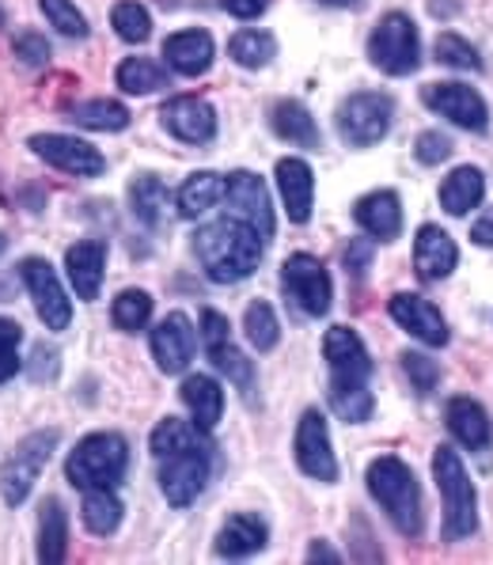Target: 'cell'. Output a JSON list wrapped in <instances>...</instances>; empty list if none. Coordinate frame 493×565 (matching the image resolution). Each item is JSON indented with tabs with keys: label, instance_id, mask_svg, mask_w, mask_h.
<instances>
[{
	"label": "cell",
	"instance_id": "1",
	"mask_svg": "<svg viewBox=\"0 0 493 565\" xmlns=\"http://www.w3.org/2000/svg\"><path fill=\"white\" fill-rule=\"evenodd\" d=\"M266 239L250 228L247 221H239L236 213L216 216V221L202 224L194 232V255L202 263L205 277L216 285H236L250 277L262 263Z\"/></svg>",
	"mask_w": 493,
	"mask_h": 565
},
{
	"label": "cell",
	"instance_id": "2",
	"mask_svg": "<svg viewBox=\"0 0 493 565\" xmlns=\"http://www.w3.org/2000/svg\"><path fill=\"white\" fill-rule=\"evenodd\" d=\"M368 493L376 498V505L392 516V524L403 535H421V486L414 478L410 467L395 456H379L368 463Z\"/></svg>",
	"mask_w": 493,
	"mask_h": 565
},
{
	"label": "cell",
	"instance_id": "3",
	"mask_svg": "<svg viewBox=\"0 0 493 565\" xmlns=\"http://www.w3.org/2000/svg\"><path fill=\"white\" fill-rule=\"evenodd\" d=\"M432 478H437L440 501H444V524H440L444 539L460 543V539L474 535V527H479V493H474V482L467 475L463 459L456 456V448H437Z\"/></svg>",
	"mask_w": 493,
	"mask_h": 565
},
{
	"label": "cell",
	"instance_id": "4",
	"mask_svg": "<svg viewBox=\"0 0 493 565\" xmlns=\"http://www.w3.org/2000/svg\"><path fill=\"white\" fill-rule=\"evenodd\" d=\"M129 467L126 437L118 433H92L73 448L65 463V475L76 490H99V486H118Z\"/></svg>",
	"mask_w": 493,
	"mask_h": 565
},
{
	"label": "cell",
	"instance_id": "5",
	"mask_svg": "<svg viewBox=\"0 0 493 565\" xmlns=\"http://www.w3.org/2000/svg\"><path fill=\"white\" fill-rule=\"evenodd\" d=\"M368 57L379 73L387 76H410L421 65V39L418 28L406 12H392L379 20V28L368 39Z\"/></svg>",
	"mask_w": 493,
	"mask_h": 565
},
{
	"label": "cell",
	"instance_id": "6",
	"mask_svg": "<svg viewBox=\"0 0 493 565\" xmlns=\"http://www.w3.org/2000/svg\"><path fill=\"white\" fill-rule=\"evenodd\" d=\"M57 440H62L57 429H39V433H31V437H23L20 448L8 456L4 471H0V493H4V501L12 509H20L23 501H28V493L34 490V478L42 475L46 459L54 456Z\"/></svg>",
	"mask_w": 493,
	"mask_h": 565
},
{
	"label": "cell",
	"instance_id": "7",
	"mask_svg": "<svg viewBox=\"0 0 493 565\" xmlns=\"http://www.w3.org/2000/svg\"><path fill=\"white\" fill-rule=\"evenodd\" d=\"M210 482V445L197 440L183 451H171L160 459V490L171 509H186Z\"/></svg>",
	"mask_w": 493,
	"mask_h": 565
},
{
	"label": "cell",
	"instance_id": "8",
	"mask_svg": "<svg viewBox=\"0 0 493 565\" xmlns=\"http://www.w3.org/2000/svg\"><path fill=\"white\" fill-rule=\"evenodd\" d=\"M281 285L289 292V300L297 303L304 316L319 319L331 311V300H334V285H331V274L326 266L319 263L315 255H289L281 266Z\"/></svg>",
	"mask_w": 493,
	"mask_h": 565
},
{
	"label": "cell",
	"instance_id": "9",
	"mask_svg": "<svg viewBox=\"0 0 493 565\" xmlns=\"http://www.w3.org/2000/svg\"><path fill=\"white\" fill-rule=\"evenodd\" d=\"M392 99L379 92H357L339 107V134L345 145H357V149H368V145L384 141L387 129H392Z\"/></svg>",
	"mask_w": 493,
	"mask_h": 565
},
{
	"label": "cell",
	"instance_id": "10",
	"mask_svg": "<svg viewBox=\"0 0 493 565\" xmlns=\"http://www.w3.org/2000/svg\"><path fill=\"white\" fill-rule=\"evenodd\" d=\"M20 277L28 285V292L34 297V311L50 330H65L73 323V303H68L62 281H57L54 266L46 258H23L20 263Z\"/></svg>",
	"mask_w": 493,
	"mask_h": 565
},
{
	"label": "cell",
	"instance_id": "11",
	"mask_svg": "<svg viewBox=\"0 0 493 565\" xmlns=\"http://www.w3.org/2000/svg\"><path fill=\"white\" fill-rule=\"evenodd\" d=\"M323 358H326V364H331V387L368 384L372 358H368L365 342L357 338V330H350V327H331V330H326Z\"/></svg>",
	"mask_w": 493,
	"mask_h": 565
},
{
	"label": "cell",
	"instance_id": "12",
	"mask_svg": "<svg viewBox=\"0 0 493 565\" xmlns=\"http://www.w3.org/2000/svg\"><path fill=\"white\" fill-rule=\"evenodd\" d=\"M31 152L39 160H46L50 168L65 171V175H81V179H95L103 175V156L92 149L81 137H65V134H34L31 137Z\"/></svg>",
	"mask_w": 493,
	"mask_h": 565
},
{
	"label": "cell",
	"instance_id": "13",
	"mask_svg": "<svg viewBox=\"0 0 493 565\" xmlns=\"http://www.w3.org/2000/svg\"><path fill=\"white\" fill-rule=\"evenodd\" d=\"M421 99H426V107L432 110V115L448 118L460 129H474V134H482V129L490 126L486 99H482L474 88H467V84H429V88L421 92Z\"/></svg>",
	"mask_w": 493,
	"mask_h": 565
},
{
	"label": "cell",
	"instance_id": "14",
	"mask_svg": "<svg viewBox=\"0 0 493 565\" xmlns=\"http://www.w3.org/2000/svg\"><path fill=\"white\" fill-rule=\"evenodd\" d=\"M297 463L300 471L315 482H334L339 478V459L331 448V433H326V417L319 411H304L297 425Z\"/></svg>",
	"mask_w": 493,
	"mask_h": 565
},
{
	"label": "cell",
	"instance_id": "15",
	"mask_svg": "<svg viewBox=\"0 0 493 565\" xmlns=\"http://www.w3.org/2000/svg\"><path fill=\"white\" fill-rule=\"evenodd\" d=\"M224 198H228L232 213H236L239 221H247L258 236L270 243V236H274L270 190H266V182L258 179L255 171H236V175H228V190H224Z\"/></svg>",
	"mask_w": 493,
	"mask_h": 565
},
{
	"label": "cell",
	"instance_id": "16",
	"mask_svg": "<svg viewBox=\"0 0 493 565\" xmlns=\"http://www.w3.org/2000/svg\"><path fill=\"white\" fill-rule=\"evenodd\" d=\"M160 121L175 141L186 145H210L216 137V115L205 99L197 95H175V99L163 103Z\"/></svg>",
	"mask_w": 493,
	"mask_h": 565
},
{
	"label": "cell",
	"instance_id": "17",
	"mask_svg": "<svg viewBox=\"0 0 493 565\" xmlns=\"http://www.w3.org/2000/svg\"><path fill=\"white\" fill-rule=\"evenodd\" d=\"M152 358L168 376L190 369V361H194V327H190L183 311L163 316V323L152 330Z\"/></svg>",
	"mask_w": 493,
	"mask_h": 565
},
{
	"label": "cell",
	"instance_id": "18",
	"mask_svg": "<svg viewBox=\"0 0 493 565\" xmlns=\"http://www.w3.org/2000/svg\"><path fill=\"white\" fill-rule=\"evenodd\" d=\"M387 311H392L395 323H399L406 334L418 338V342H426V345H444L448 342L444 316H440V311L432 308L426 297L399 292V297H392V303H387Z\"/></svg>",
	"mask_w": 493,
	"mask_h": 565
},
{
	"label": "cell",
	"instance_id": "19",
	"mask_svg": "<svg viewBox=\"0 0 493 565\" xmlns=\"http://www.w3.org/2000/svg\"><path fill=\"white\" fill-rule=\"evenodd\" d=\"M456 263H460V247H456L444 228H437V224L418 228V239H414V269H418L421 281H440V277L452 274Z\"/></svg>",
	"mask_w": 493,
	"mask_h": 565
},
{
	"label": "cell",
	"instance_id": "20",
	"mask_svg": "<svg viewBox=\"0 0 493 565\" xmlns=\"http://www.w3.org/2000/svg\"><path fill=\"white\" fill-rule=\"evenodd\" d=\"M103 269H107V243L103 239H81L65 250V274L81 300L99 297Z\"/></svg>",
	"mask_w": 493,
	"mask_h": 565
},
{
	"label": "cell",
	"instance_id": "21",
	"mask_svg": "<svg viewBox=\"0 0 493 565\" xmlns=\"http://www.w3.org/2000/svg\"><path fill=\"white\" fill-rule=\"evenodd\" d=\"M353 221L368 232L372 239H395L403 232V202L395 190H372L353 205Z\"/></svg>",
	"mask_w": 493,
	"mask_h": 565
},
{
	"label": "cell",
	"instance_id": "22",
	"mask_svg": "<svg viewBox=\"0 0 493 565\" xmlns=\"http://www.w3.org/2000/svg\"><path fill=\"white\" fill-rule=\"evenodd\" d=\"M278 190L285 198V213L292 224H308L311 221V202H315V175L304 160L289 156L278 163Z\"/></svg>",
	"mask_w": 493,
	"mask_h": 565
},
{
	"label": "cell",
	"instance_id": "23",
	"mask_svg": "<svg viewBox=\"0 0 493 565\" xmlns=\"http://www.w3.org/2000/svg\"><path fill=\"white\" fill-rule=\"evenodd\" d=\"M270 539V527H266L262 516L255 512H239V516H228L224 527L216 532V554L221 558H250L258 554Z\"/></svg>",
	"mask_w": 493,
	"mask_h": 565
},
{
	"label": "cell",
	"instance_id": "24",
	"mask_svg": "<svg viewBox=\"0 0 493 565\" xmlns=\"http://www.w3.org/2000/svg\"><path fill=\"white\" fill-rule=\"evenodd\" d=\"M213 34L210 31H179L163 42V57L179 76H202L213 65Z\"/></svg>",
	"mask_w": 493,
	"mask_h": 565
},
{
	"label": "cell",
	"instance_id": "25",
	"mask_svg": "<svg viewBox=\"0 0 493 565\" xmlns=\"http://www.w3.org/2000/svg\"><path fill=\"white\" fill-rule=\"evenodd\" d=\"M444 422H448V429L456 433V440H460L463 448H474V451H482V448H490V440H493V429H490V417L486 411H482L474 398H452V403L444 406Z\"/></svg>",
	"mask_w": 493,
	"mask_h": 565
},
{
	"label": "cell",
	"instance_id": "26",
	"mask_svg": "<svg viewBox=\"0 0 493 565\" xmlns=\"http://www.w3.org/2000/svg\"><path fill=\"white\" fill-rule=\"evenodd\" d=\"M270 126H274V134H278L281 141L300 145V149H319V126H315V118L308 115L304 103H297V99L274 103Z\"/></svg>",
	"mask_w": 493,
	"mask_h": 565
},
{
	"label": "cell",
	"instance_id": "27",
	"mask_svg": "<svg viewBox=\"0 0 493 565\" xmlns=\"http://www.w3.org/2000/svg\"><path fill=\"white\" fill-rule=\"evenodd\" d=\"M224 190H228V179L216 175V171H197V175H190L183 186H179V194H175L179 216L194 221V216L210 213L213 205H221Z\"/></svg>",
	"mask_w": 493,
	"mask_h": 565
},
{
	"label": "cell",
	"instance_id": "28",
	"mask_svg": "<svg viewBox=\"0 0 493 565\" xmlns=\"http://www.w3.org/2000/svg\"><path fill=\"white\" fill-rule=\"evenodd\" d=\"M183 403L194 414L197 429L210 433L224 414V387L213 376H186L183 380Z\"/></svg>",
	"mask_w": 493,
	"mask_h": 565
},
{
	"label": "cell",
	"instance_id": "29",
	"mask_svg": "<svg viewBox=\"0 0 493 565\" xmlns=\"http://www.w3.org/2000/svg\"><path fill=\"white\" fill-rule=\"evenodd\" d=\"M482 194H486V179H482L479 168H456L452 175L440 182V205L452 216H467L482 202Z\"/></svg>",
	"mask_w": 493,
	"mask_h": 565
},
{
	"label": "cell",
	"instance_id": "30",
	"mask_svg": "<svg viewBox=\"0 0 493 565\" xmlns=\"http://www.w3.org/2000/svg\"><path fill=\"white\" fill-rule=\"evenodd\" d=\"M65 551H68L65 509L57 498H46L42 501V512H39V558L57 565V562H65Z\"/></svg>",
	"mask_w": 493,
	"mask_h": 565
},
{
	"label": "cell",
	"instance_id": "31",
	"mask_svg": "<svg viewBox=\"0 0 493 565\" xmlns=\"http://www.w3.org/2000/svg\"><path fill=\"white\" fill-rule=\"evenodd\" d=\"M129 205H133V216L149 228H163L168 221V205H171V190L163 186L156 175H141L129 186Z\"/></svg>",
	"mask_w": 493,
	"mask_h": 565
},
{
	"label": "cell",
	"instance_id": "32",
	"mask_svg": "<svg viewBox=\"0 0 493 565\" xmlns=\"http://www.w3.org/2000/svg\"><path fill=\"white\" fill-rule=\"evenodd\" d=\"M84 527L92 535H115L122 524V501L115 498V486H99V490H84Z\"/></svg>",
	"mask_w": 493,
	"mask_h": 565
},
{
	"label": "cell",
	"instance_id": "33",
	"mask_svg": "<svg viewBox=\"0 0 493 565\" xmlns=\"http://www.w3.org/2000/svg\"><path fill=\"white\" fill-rule=\"evenodd\" d=\"M68 121H76L81 129H95V134H118L129 126V110L115 99H88L68 107Z\"/></svg>",
	"mask_w": 493,
	"mask_h": 565
},
{
	"label": "cell",
	"instance_id": "34",
	"mask_svg": "<svg viewBox=\"0 0 493 565\" xmlns=\"http://www.w3.org/2000/svg\"><path fill=\"white\" fill-rule=\"evenodd\" d=\"M274 54H278V39H274L270 31L247 28V31L232 34V42H228V57L236 61V65H244V68H262V65H270Z\"/></svg>",
	"mask_w": 493,
	"mask_h": 565
},
{
	"label": "cell",
	"instance_id": "35",
	"mask_svg": "<svg viewBox=\"0 0 493 565\" xmlns=\"http://www.w3.org/2000/svg\"><path fill=\"white\" fill-rule=\"evenodd\" d=\"M168 84V73H163L156 61L149 57H126L118 65V88L126 95H152Z\"/></svg>",
	"mask_w": 493,
	"mask_h": 565
},
{
	"label": "cell",
	"instance_id": "36",
	"mask_svg": "<svg viewBox=\"0 0 493 565\" xmlns=\"http://www.w3.org/2000/svg\"><path fill=\"white\" fill-rule=\"evenodd\" d=\"M197 440H205V429H197V425H190V422H179V417H163V422L152 429L149 448L156 459H163V456H171V451H183L190 445H197Z\"/></svg>",
	"mask_w": 493,
	"mask_h": 565
},
{
	"label": "cell",
	"instance_id": "37",
	"mask_svg": "<svg viewBox=\"0 0 493 565\" xmlns=\"http://www.w3.org/2000/svg\"><path fill=\"white\" fill-rule=\"evenodd\" d=\"M244 327H247V338H250V345H255L258 353H270L274 345H278V338H281V323H278V311L270 308L266 300H255V303H247V311H244Z\"/></svg>",
	"mask_w": 493,
	"mask_h": 565
},
{
	"label": "cell",
	"instance_id": "38",
	"mask_svg": "<svg viewBox=\"0 0 493 565\" xmlns=\"http://www.w3.org/2000/svg\"><path fill=\"white\" fill-rule=\"evenodd\" d=\"M110 28L122 42L129 46H137V42H144L152 34V15L144 12V4H137V0H118L115 8H110Z\"/></svg>",
	"mask_w": 493,
	"mask_h": 565
},
{
	"label": "cell",
	"instance_id": "39",
	"mask_svg": "<svg viewBox=\"0 0 493 565\" xmlns=\"http://www.w3.org/2000/svg\"><path fill=\"white\" fill-rule=\"evenodd\" d=\"M210 361H213V369L216 372H224V376L232 380L244 395L250 398L255 395V364H250V358H244V353L236 350L232 342H221V345H213L210 350Z\"/></svg>",
	"mask_w": 493,
	"mask_h": 565
},
{
	"label": "cell",
	"instance_id": "40",
	"mask_svg": "<svg viewBox=\"0 0 493 565\" xmlns=\"http://www.w3.org/2000/svg\"><path fill=\"white\" fill-rule=\"evenodd\" d=\"M110 319H115V327H122V330H141L152 319V297L144 289L118 292L115 308H110Z\"/></svg>",
	"mask_w": 493,
	"mask_h": 565
},
{
	"label": "cell",
	"instance_id": "41",
	"mask_svg": "<svg viewBox=\"0 0 493 565\" xmlns=\"http://www.w3.org/2000/svg\"><path fill=\"white\" fill-rule=\"evenodd\" d=\"M331 406L342 422H368L376 411V398H372L368 384H353V387H331Z\"/></svg>",
	"mask_w": 493,
	"mask_h": 565
},
{
	"label": "cell",
	"instance_id": "42",
	"mask_svg": "<svg viewBox=\"0 0 493 565\" xmlns=\"http://www.w3.org/2000/svg\"><path fill=\"white\" fill-rule=\"evenodd\" d=\"M437 61H440V65H452V68H467V73L482 68L479 50H474L467 39H460V34H452V31H444L437 39Z\"/></svg>",
	"mask_w": 493,
	"mask_h": 565
},
{
	"label": "cell",
	"instance_id": "43",
	"mask_svg": "<svg viewBox=\"0 0 493 565\" xmlns=\"http://www.w3.org/2000/svg\"><path fill=\"white\" fill-rule=\"evenodd\" d=\"M39 8L65 39H84V34H88V23H84L81 8H76L73 0H39Z\"/></svg>",
	"mask_w": 493,
	"mask_h": 565
},
{
	"label": "cell",
	"instance_id": "44",
	"mask_svg": "<svg viewBox=\"0 0 493 565\" xmlns=\"http://www.w3.org/2000/svg\"><path fill=\"white\" fill-rule=\"evenodd\" d=\"M403 369H406V376H410L414 391H421V395H429V391L440 384V364L418 350L403 353Z\"/></svg>",
	"mask_w": 493,
	"mask_h": 565
},
{
	"label": "cell",
	"instance_id": "45",
	"mask_svg": "<svg viewBox=\"0 0 493 565\" xmlns=\"http://www.w3.org/2000/svg\"><path fill=\"white\" fill-rule=\"evenodd\" d=\"M20 338L23 330L20 323H12V319H0V384H8V380L20 372Z\"/></svg>",
	"mask_w": 493,
	"mask_h": 565
},
{
	"label": "cell",
	"instance_id": "46",
	"mask_svg": "<svg viewBox=\"0 0 493 565\" xmlns=\"http://www.w3.org/2000/svg\"><path fill=\"white\" fill-rule=\"evenodd\" d=\"M414 156H418L426 168H437V163H444L448 156H452V141H448L444 134H437V129H426V134H418V141H414Z\"/></svg>",
	"mask_w": 493,
	"mask_h": 565
},
{
	"label": "cell",
	"instance_id": "47",
	"mask_svg": "<svg viewBox=\"0 0 493 565\" xmlns=\"http://www.w3.org/2000/svg\"><path fill=\"white\" fill-rule=\"evenodd\" d=\"M12 54L23 61V65H46L50 61V42L42 39L39 31H20L12 39Z\"/></svg>",
	"mask_w": 493,
	"mask_h": 565
},
{
	"label": "cell",
	"instance_id": "48",
	"mask_svg": "<svg viewBox=\"0 0 493 565\" xmlns=\"http://www.w3.org/2000/svg\"><path fill=\"white\" fill-rule=\"evenodd\" d=\"M197 334H202L205 350H213V345L228 342V319H224L221 311L205 308V311H202V319H197Z\"/></svg>",
	"mask_w": 493,
	"mask_h": 565
},
{
	"label": "cell",
	"instance_id": "49",
	"mask_svg": "<svg viewBox=\"0 0 493 565\" xmlns=\"http://www.w3.org/2000/svg\"><path fill=\"white\" fill-rule=\"evenodd\" d=\"M368 263H372V239L368 236H357V239L350 243V247H345V269L361 277L368 269Z\"/></svg>",
	"mask_w": 493,
	"mask_h": 565
},
{
	"label": "cell",
	"instance_id": "50",
	"mask_svg": "<svg viewBox=\"0 0 493 565\" xmlns=\"http://www.w3.org/2000/svg\"><path fill=\"white\" fill-rule=\"evenodd\" d=\"M57 376V350L54 345H34L31 380H54Z\"/></svg>",
	"mask_w": 493,
	"mask_h": 565
},
{
	"label": "cell",
	"instance_id": "51",
	"mask_svg": "<svg viewBox=\"0 0 493 565\" xmlns=\"http://www.w3.org/2000/svg\"><path fill=\"white\" fill-rule=\"evenodd\" d=\"M221 8L236 20H258L270 8V0H221Z\"/></svg>",
	"mask_w": 493,
	"mask_h": 565
},
{
	"label": "cell",
	"instance_id": "52",
	"mask_svg": "<svg viewBox=\"0 0 493 565\" xmlns=\"http://www.w3.org/2000/svg\"><path fill=\"white\" fill-rule=\"evenodd\" d=\"M471 239L479 243V247H493V205L479 216V221H474Z\"/></svg>",
	"mask_w": 493,
	"mask_h": 565
},
{
	"label": "cell",
	"instance_id": "53",
	"mask_svg": "<svg viewBox=\"0 0 493 565\" xmlns=\"http://www.w3.org/2000/svg\"><path fill=\"white\" fill-rule=\"evenodd\" d=\"M308 562H342V554L334 551V546H326V543H319V539H315V543L308 546Z\"/></svg>",
	"mask_w": 493,
	"mask_h": 565
},
{
	"label": "cell",
	"instance_id": "54",
	"mask_svg": "<svg viewBox=\"0 0 493 565\" xmlns=\"http://www.w3.org/2000/svg\"><path fill=\"white\" fill-rule=\"evenodd\" d=\"M323 4H334V8H345V4H357V0H323Z\"/></svg>",
	"mask_w": 493,
	"mask_h": 565
},
{
	"label": "cell",
	"instance_id": "55",
	"mask_svg": "<svg viewBox=\"0 0 493 565\" xmlns=\"http://www.w3.org/2000/svg\"><path fill=\"white\" fill-rule=\"evenodd\" d=\"M4 23H8V20H4V8H0V28H4Z\"/></svg>",
	"mask_w": 493,
	"mask_h": 565
},
{
	"label": "cell",
	"instance_id": "56",
	"mask_svg": "<svg viewBox=\"0 0 493 565\" xmlns=\"http://www.w3.org/2000/svg\"><path fill=\"white\" fill-rule=\"evenodd\" d=\"M4 247H8V239H4V236H0V250H4Z\"/></svg>",
	"mask_w": 493,
	"mask_h": 565
}]
</instances>
